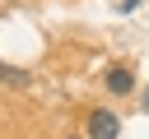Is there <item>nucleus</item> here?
I'll list each match as a JSON object with an SVG mask.
<instances>
[{
    "instance_id": "nucleus-1",
    "label": "nucleus",
    "mask_w": 149,
    "mask_h": 139,
    "mask_svg": "<svg viewBox=\"0 0 149 139\" xmlns=\"http://www.w3.org/2000/svg\"><path fill=\"white\" fill-rule=\"evenodd\" d=\"M84 139H121V116L112 111V107H98L93 116H88V134Z\"/></svg>"
},
{
    "instance_id": "nucleus-2",
    "label": "nucleus",
    "mask_w": 149,
    "mask_h": 139,
    "mask_svg": "<svg viewBox=\"0 0 149 139\" xmlns=\"http://www.w3.org/2000/svg\"><path fill=\"white\" fill-rule=\"evenodd\" d=\"M107 88H112L116 97H121V93H130V88H135V74H130V65H112V70H107Z\"/></svg>"
},
{
    "instance_id": "nucleus-3",
    "label": "nucleus",
    "mask_w": 149,
    "mask_h": 139,
    "mask_svg": "<svg viewBox=\"0 0 149 139\" xmlns=\"http://www.w3.org/2000/svg\"><path fill=\"white\" fill-rule=\"evenodd\" d=\"M0 83H14V88H28V83H33V74H28V70H14V65H5V60H0Z\"/></svg>"
},
{
    "instance_id": "nucleus-4",
    "label": "nucleus",
    "mask_w": 149,
    "mask_h": 139,
    "mask_svg": "<svg viewBox=\"0 0 149 139\" xmlns=\"http://www.w3.org/2000/svg\"><path fill=\"white\" fill-rule=\"evenodd\" d=\"M144 107H149V88H144Z\"/></svg>"
},
{
    "instance_id": "nucleus-5",
    "label": "nucleus",
    "mask_w": 149,
    "mask_h": 139,
    "mask_svg": "<svg viewBox=\"0 0 149 139\" xmlns=\"http://www.w3.org/2000/svg\"><path fill=\"white\" fill-rule=\"evenodd\" d=\"M65 139H74V134H65Z\"/></svg>"
}]
</instances>
